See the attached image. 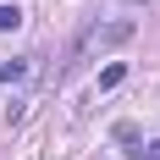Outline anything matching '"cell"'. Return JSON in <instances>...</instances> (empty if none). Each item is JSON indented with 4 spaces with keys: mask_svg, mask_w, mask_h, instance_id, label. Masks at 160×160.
<instances>
[{
    "mask_svg": "<svg viewBox=\"0 0 160 160\" xmlns=\"http://www.w3.org/2000/svg\"><path fill=\"white\" fill-rule=\"evenodd\" d=\"M132 160H160V138H155V144H149V149H138V155H132Z\"/></svg>",
    "mask_w": 160,
    "mask_h": 160,
    "instance_id": "cell-5",
    "label": "cell"
},
{
    "mask_svg": "<svg viewBox=\"0 0 160 160\" xmlns=\"http://www.w3.org/2000/svg\"><path fill=\"white\" fill-rule=\"evenodd\" d=\"M11 28H22V6L17 0H0V33H11Z\"/></svg>",
    "mask_w": 160,
    "mask_h": 160,
    "instance_id": "cell-3",
    "label": "cell"
},
{
    "mask_svg": "<svg viewBox=\"0 0 160 160\" xmlns=\"http://www.w3.org/2000/svg\"><path fill=\"white\" fill-rule=\"evenodd\" d=\"M28 78V61H22V55H6V61H0V83H22Z\"/></svg>",
    "mask_w": 160,
    "mask_h": 160,
    "instance_id": "cell-2",
    "label": "cell"
},
{
    "mask_svg": "<svg viewBox=\"0 0 160 160\" xmlns=\"http://www.w3.org/2000/svg\"><path fill=\"white\" fill-rule=\"evenodd\" d=\"M122 83H127V66L122 61H111L105 72H99V88H122Z\"/></svg>",
    "mask_w": 160,
    "mask_h": 160,
    "instance_id": "cell-4",
    "label": "cell"
},
{
    "mask_svg": "<svg viewBox=\"0 0 160 160\" xmlns=\"http://www.w3.org/2000/svg\"><path fill=\"white\" fill-rule=\"evenodd\" d=\"M132 33H138V22L132 17H116V22H88V28L72 39V50H66V61H61V78L72 72V66L88 55V50H116V44H127Z\"/></svg>",
    "mask_w": 160,
    "mask_h": 160,
    "instance_id": "cell-1",
    "label": "cell"
}]
</instances>
